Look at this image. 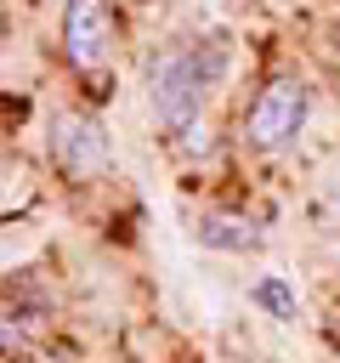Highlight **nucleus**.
Returning <instances> with one entry per match:
<instances>
[{
	"label": "nucleus",
	"mask_w": 340,
	"mask_h": 363,
	"mask_svg": "<svg viewBox=\"0 0 340 363\" xmlns=\"http://www.w3.org/2000/svg\"><path fill=\"white\" fill-rule=\"evenodd\" d=\"M51 147H57V164L68 170V176H96V170H108V136H102V125L96 119H85V113H57V125H51Z\"/></svg>",
	"instance_id": "obj_4"
},
{
	"label": "nucleus",
	"mask_w": 340,
	"mask_h": 363,
	"mask_svg": "<svg viewBox=\"0 0 340 363\" xmlns=\"http://www.w3.org/2000/svg\"><path fill=\"white\" fill-rule=\"evenodd\" d=\"M221 62H227L221 40H210V45L198 40V45H181V51L153 62V113H159L164 130H193L198 125L204 91L221 79Z\"/></svg>",
	"instance_id": "obj_1"
},
{
	"label": "nucleus",
	"mask_w": 340,
	"mask_h": 363,
	"mask_svg": "<svg viewBox=\"0 0 340 363\" xmlns=\"http://www.w3.org/2000/svg\"><path fill=\"white\" fill-rule=\"evenodd\" d=\"M198 244L204 250H232V255H249L266 244V233L249 221V216H227V210H204L198 216Z\"/></svg>",
	"instance_id": "obj_5"
},
{
	"label": "nucleus",
	"mask_w": 340,
	"mask_h": 363,
	"mask_svg": "<svg viewBox=\"0 0 340 363\" xmlns=\"http://www.w3.org/2000/svg\"><path fill=\"white\" fill-rule=\"evenodd\" d=\"M62 45H68V62L96 74L108 62V45H113V17L102 0H68V17H62Z\"/></svg>",
	"instance_id": "obj_3"
},
{
	"label": "nucleus",
	"mask_w": 340,
	"mask_h": 363,
	"mask_svg": "<svg viewBox=\"0 0 340 363\" xmlns=\"http://www.w3.org/2000/svg\"><path fill=\"white\" fill-rule=\"evenodd\" d=\"M334 352H340V318H334Z\"/></svg>",
	"instance_id": "obj_8"
},
{
	"label": "nucleus",
	"mask_w": 340,
	"mask_h": 363,
	"mask_svg": "<svg viewBox=\"0 0 340 363\" xmlns=\"http://www.w3.org/2000/svg\"><path fill=\"white\" fill-rule=\"evenodd\" d=\"M249 301H255V306H266L278 323H289V318H295V289H289L283 278H255V284H249Z\"/></svg>",
	"instance_id": "obj_6"
},
{
	"label": "nucleus",
	"mask_w": 340,
	"mask_h": 363,
	"mask_svg": "<svg viewBox=\"0 0 340 363\" xmlns=\"http://www.w3.org/2000/svg\"><path fill=\"white\" fill-rule=\"evenodd\" d=\"M334 57H340V23H334Z\"/></svg>",
	"instance_id": "obj_7"
},
{
	"label": "nucleus",
	"mask_w": 340,
	"mask_h": 363,
	"mask_svg": "<svg viewBox=\"0 0 340 363\" xmlns=\"http://www.w3.org/2000/svg\"><path fill=\"white\" fill-rule=\"evenodd\" d=\"M300 125H306V85L300 79H272L261 96H255V108H249V119H244V136L261 147V153H278V147H289L295 136H300Z\"/></svg>",
	"instance_id": "obj_2"
}]
</instances>
